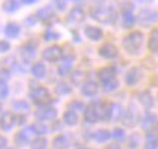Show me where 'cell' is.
Segmentation results:
<instances>
[{
  "label": "cell",
  "instance_id": "cell-1",
  "mask_svg": "<svg viewBox=\"0 0 158 149\" xmlns=\"http://www.w3.org/2000/svg\"><path fill=\"white\" fill-rule=\"evenodd\" d=\"M91 18L102 23H113L116 19V10L113 6L95 5L91 9Z\"/></svg>",
  "mask_w": 158,
  "mask_h": 149
},
{
  "label": "cell",
  "instance_id": "cell-2",
  "mask_svg": "<svg viewBox=\"0 0 158 149\" xmlns=\"http://www.w3.org/2000/svg\"><path fill=\"white\" fill-rule=\"evenodd\" d=\"M143 41H145V35L141 31H133L123 38V48L129 54H138L143 46Z\"/></svg>",
  "mask_w": 158,
  "mask_h": 149
},
{
  "label": "cell",
  "instance_id": "cell-3",
  "mask_svg": "<svg viewBox=\"0 0 158 149\" xmlns=\"http://www.w3.org/2000/svg\"><path fill=\"white\" fill-rule=\"evenodd\" d=\"M29 98L34 101L35 104H38L41 107H45V104H48L51 101L50 92L45 86H35L29 91Z\"/></svg>",
  "mask_w": 158,
  "mask_h": 149
},
{
  "label": "cell",
  "instance_id": "cell-4",
  "mask_svg": "<svg viewBox=\"0 0 158 149\" xmlns=\"http://www.w3.org/2000/svg\"><path fill=\"white\" fill-rule=\"evenodd\" d=\"M62 57H63V48L59 46H50L43 51V58L45 62H50V63H56Z\"/></svg>",
  "mask_w": 158,
  "mask_h": 149
},
{
  "label": "cell",
  "instance_id": "cell-5",
  "mask_svg": "<svg viewBox=\"0 0 158 149\" xmlns=\"http://www.w3.org/2000/svg\"><path fill=\"white\" fill-rule=\"evenodd\" d=\"M158 19V13L152 9H142L141 13L136 18V22H139L141 25H151L152 22H155Z\"/></svg>",
  "mask_w": 158,
  "mask_h": 149
},
{
  "label": "cell",
  "instance_id": "cell-6",
  "mask_svg": "<svg viewBox=\"0 0 158 149\" xmlns=\"http://www.w3.org/2000/svg\"><path fill=\"white\" fill-rule=\"evenodd\" d=\"M98 53H100V56H101V57L107 58V60H114V58H117V56H118L117 47L114 46V44H111V42H106V44H102V46L100 47Z\"/></svg>",
  "mask_w": 158,
  "mask_h": 149
},
{
  "label": "cell",
  "instance_id": "cell-7",
  "mask_svg": "<svg viewBox=\"0 0 158 149\" xmlns=\"http://www.w3.org/2000/svg\"><path fill=\"white\" fill-rule=\"evenodd\" d=\"M56 115H57V111H56V108H53V107H41V108L35 113L37 120H41V121L53 120V119H56Z\"/></svg>",
  "mask_w": 158,
  "mask_h": 149
},
{
  "label": "cell",
  "instance_id": "cell-8",
  "mask_svg": "<svg viewBox=\"0 0 158 149\" xmlns=\"http://www.w3.org/2000/svg\"><path fill=\"white\" fill-rule=\"evenodd\" d=\"M15 126V114L10 111H6L0 115V129L3 132H9Z\"/></svg>",
  "mask_w": 158,
  "mask_h": 149
},
{
  "label": "cell",
  "instance_id": "cell-9",
  "mask_svg": "<svg viewBox=\"0 0 158 149\" xmlns=\"http://www.w3.org/2000/svg\"><path fill=\"white\" fill-rule=\"evenodd\" d=\"M124 108L120 105V104H110L108 107V120H113V121H117V120H123L124 117Z\"/></svg>",
  "mask_w": 158,
  "mask_h": 149
},
{
  "label": "cell",
  "instance_id": "cell-10",
  "mask_svg": "<svg viewBox=\"0 0 158 149\" xmlns=\"http://www.w3.org/2000/svg\"><path fill=\"white\" fill-rule=\"evenodd\" d=\"M139 123H141V127L143 129V130H151L152 127L157 126L158 119H157V115L152 114L151 111H147V113H145V115H143L141 120H139Z\"/></svg>",
  "mask_w": 158,
  "mask_h": 149
},
{
  "label": "cell",
  "instance_id": "cell-11",
  "mask_svg": "<svg viewBox=\"0 0 158 149\" xmlns=\"http://www.w3.org/2000/svg\"><path fill=\"white\" fill-rule=\"evenodd\" d=\"M35 51H37V44L35 42H28L21 48V56H22L23 62L25 63H29L35 56Z\"/></svg>",
  "mask_w": 158,
  "mask_h": 149
},
{
  "label": "cell",
  "instance_id": "cell-12",
  "mask_svg": "<svg viewBox=\"0 0 158 149\" xmlns=\"http://www.w3.org/2000/svg\"><path fill=\"white\" fill-rule=\"evenodd\" d=\"M97 74H98V79H100V82L101 83H104V82H108V80H111L116 78V67L114 66H107V67H102V69H100L98 72H97Z\"/></svg>",
  "mask_w": 158,
  "mask_h": 149
},
{
  "label": "cell",
  "instance_id": "cell-13",
  "mask_svg": "<svg viewBox=\"0 0 158 149\" xmlns=\"http://www.w3.org/2000/svg\"><path fill=\"white\" fill-rule=\"evenodd\" d=\"M81 92H82V95L84 97H88V98H92L97 95V92H98V85H97L94 80H86L82 88H81Z\"/></svg>",
  "mask_w": 158,
  "mask_h": 149
},
{
  "label": "cell",
  "instance_id": "cell-14",
  "mask_svg": "<svg viewBox=\"0 0 158 149\" xmlns=\"http://www.w3.org/2000/svg\"><path fill=\"white\" fill-rule=\"evenodd\" d=\"M85 19V10L81 7V6H75L73 9L70 10V13H69V21L70 22H82Z\"/></svg>",
  "mask_w": 158,
  "mask_h": 149
},
{
  "label": "cell",
  "instance_id": "cell-15",
  "mask_svg": "<svg viewBox=\"0 0 158 149\" xmlns=\"http://www.w3.org/2000/svg\"><path fill=\"white\" fill-rule=\"evenodd\" d=\"M84 119H85V121H86V123H89V124H95L97 121L100 120V119H98V114H97V110L94 108V105H92V104L88 105V108H85Z\"/></svg>",
  "mask_w": 158,
  "mask_h": 149
},
{
  "label": "cell",
  "instance_id": "cell-16",
  "mask_svg": "<svg viewBox=\"0 0 158 149\" xmlns=\"http://www.w3.org/2000/svg\"><path fill=\"white\" fill-rule=\"evenodd\" d=\"M85 35H86L91 41H100L102 38V31L100 28H97V26L88 25V26L85 28Z\"/></svg>",
  "mask_w": 158,
  "mask_h": 149
},
{
  "label": "cell",
  "instance_id": "cell-17",
  "mask_svg": "<svg viewBox=\"0 0 158 149\" xmlns=\"http://www.w3.org/2000/svg\"><path fill=\"white\" fill-rule=\"evenodd\" d=\"M72 63H73V56H64L62 64L59 66V74L60 76H66L72 69Z\"/></svg>",
  "mask_w": 158,
  "mask_h": 149
},
{
  "label": "cell",
  "instance_id": "cell-18",
  "mask_svg": "<svg viewBox=\"0 0 158 149\" xmlns=\"http://www.w3.org/2000/svg\"><path fill=\"white\" fill-rule=\"evenodd\" d=\"M139 79H141V70L138 69V67H133V69H130L126 73V83L130 86L136 85L139 82Z\"/></svg>",
  "mask_w": 158,
  "mask_h": 149
},
{
  "label": "cell",
  "instance_id": "cell-19",
  "mask_svg": "<svg viewBox=\"0 0 158 149\" xmlns=\"http://www.w3.org/2000/svg\"><path fill=\"white\" fill-rule=\"evenodd\" d=\"M21 34V26L16 22H9L5 28V35L7 38H16Z\"/></svg>",
  "mask_w": 158,
  "mask_h": 149
},
{
  "label": "cell",
  "instance_id": "cell-20",
  "mask_svg": "<svg viewBox=\"0 0 158 149\" xmlns=\"http://www.w3.org/2000/svg\"><path fill=\"white\" fill-rule=\"evenodd\" d=\"M31 73H32V76H35L37 79H43V78H45V74H47L45 64H43L41 62L34 63L32 64V67H31Z\"/></svg>",
  "mask_w": 158,
  "mask_h": 149
},
{
  "label": "cell",
  "instance_id": "cell-21",
  "mask_svg": "<svg viewBox=\"0 0 158 149\" xmlns=\"http://www.w3.org/2000/svg\"><path fill=\"white\" fill-rule=\"evenodd\" d=\"M148 48L149 51H158V28H154L148 37Z\"/></svg>",
  "mask_w": 158,
  "mask_h": 149
},
{
  "label": "cell",
  "instance_id": "cell-22",
  "mask_svg": "<svg viewBox=\"0 0 158 149\" xmlns=\"http://www.w3.org/2000/svg\"><path fill=\"white\" fill-rule=\"evenodd\" d=\"M92 138H94L97 143H104V142H107L108 139H111V132L107 130V129H100V130H97L94 133Z\"/></svg>",
  "mask_w": 158,
  "mask_h": 149
},
{
  "label": "cell",
  "instance_id": "cell-23",
  "mask_svg": "<svg viewBox=\"0 0 158 149\" xmlns=\"http://www.w3.org/2000/svg\"><path fill=\"white\" fill-rule=\"evenodd\" d=\"M78 113L73 111V110H68V111H64V114H63V121L68 124V126H76L78 124Z\"/></svg>",
  "mask_w": 158,
  "mask_h": 149
},
{
  "label": "cell",
  "instance_id": "cell-24",
  "mask_svg": "<svg viewBox=\"0 0 158 149\" xmlns=\"http://www.w3.org/2000/svg\"><path fill=\"white\" fill-rule=\"evenodd\" d=\"M53 148L54 149H68L69 148V139L64 135H59L53 140Z\"/></svg>",
  "mask_w": 158,
  "mask_h": 149
},
{
  "label": "cell",
  "instance_id": "cell-25",
  "mask_svg": "<svg viewBox=\"0 0 158 149\" xmlns=\"http://www.w3.org/2000/svg\"><path fill=\"white\" fill-rule=\"evenodd\" d=\"M145 149H158V136L149 132L145 138Z\"/></svg>",
  "mask_w": 158,
  "mask_h": 149
},
{
  "label": "cell",
  "instance_id": "cell-26",
  "mask_svg": "<svg viewBox=\"0 0 158 149\" xmlns=\"http://www.w3.org/2000/svg\"><path fill=\"white\" fill-rule=\"evenodd\" d=\"M37 16L41 21H50L54 18V13H53V9L50 6H45V7H41L38 12H37Z\"/></svg>",
  "mask_w": 158,
  "mask_h": 149
},
{
  "label": "cell",
  "instance_id": "cell-27",
  "mask_svg": "<svg viewBox=\"0 0 158 149\" xmlns=\"http://www.w3.org/2000/svg\"><path fill=\"white\" fill-rule=\"evenodd\" d=\"M12 108L19 113H28L29 111V104L25 101V99H18V101H13L12 103Z\"/></svg>",
  "mask_w": 158,
  "mask_h": 149
},
{
  "label": "cell",
  "instance_id": "cell-28",
  "mask_svg": "<svg viewBox=\"0 0 158 149\" xmlns=\"http://www.w3.org/2000/svg\"><path fill=\"white\" fill-rule=\"evenodd\" d=\"M122 22H123L124 26L132 28L136 22V18L133 15V12H122Z\"/></svg>",
  "mask_w": 158,
  "mask_h": 149
},
{
  "label": "cell",
  "instance_id": "cell-29",
  "mask_svg": "<svg viewBox=\"0 0 158 149\" xmlns=\"http://www.w3.org/2000/svg\"><path fill=\"white\" fill-rule=\"evenodd\" d=\"M139 101H141V104L147 110H149L154 105V98L149 92H142V94H139Z\"/></svg>",
  "mask_w": 158,
  "mask_h": 149
},
{
  "label": "cell",
  "instance_id": "cell-30",
  "mask_svg": "<svg viewBox=\"0 0 158 149\" xmlns=\"http://www.w3.org/2000/svg\"><path fill=\"white\" fill-rule=\"evenodd\" d=\"M56 92L59 95H69V94L72 92V88H70V85L66 83V82H59L56 85Z\"/></svg>",
  "mask_w": 158,
  "mask_h": 149
},
{
  "label": "cell",
  "instance_id": "cell-31",
  "mask_svg": "<svg viewBox=\"0 0 158 149\" xmlns=\"http://www.w3.org/2000/svg\"><path fill=\"white\" fill-rule=\"evenodd\" d=\"M101 85H102V89H104L106 92H114L118 88V79L117 78H114V79L108 80V82H104V83H101Z\"/></svg>",
  "mask_w": 158,
  "mask_h": 149
},
{
  "label": "cell",
  "instance_id": "cell-32",
  "mask_svg": "<svg viewBox=\"0 0 158 149\" xmlns=\"http://www.w3.org/2000/svg\"><path fill=\"white\" fill-rule=\"evenodd\" d=\"M111 138H113L114 140H117V142L124 140V139H126V132H124V129H122V127H116L113 132H111Z\"/></svg>",
  "mask_w": 158,
  "mask_h": 149
},
{
  "label": "cell",
  "instance_id": "cell-33",
  "mask_svg": "<svg viewBox=\"0 0 158 149\" xmlns=\"http://www.w3.org/2000/svg\"><path fill=\"white\" fill-rule=\"evenodd\" d=\"M45 146H47V139L41 136L31 142V149H45Z\"/></svg>",
  "mask_w": 158,
  "mask_h": 149
},
{
  "label": "cell",
  "instance_id": "cell-34",
  "mask_svg": "<svg viewBox=\"0 0 158 149\" xmlns=\"http://www.w3.org/2000/svg\"><path fill=\"white\" fill-rule=\"evenodd\" d=\"M85 73H82V72H75L73 74H72V80H73V83H76V85H84L85 82H86V76H84Z\"/></svg>",
  "mask_w": 158,
  "mask_h": 149
},
{
  "label": "cell",
  "instance_id": "cell-35",
  "mask_svg": "<svg viewBox=\"0 0 158 149\" xmlns=\"http://www.w3.org/2000/svg\"><path fill=\"white\" fill-rule=\"evenodd\" d=\"M3 9L6 12H15L19 9V2H15V0H9V2H5L3 3Z\"/></svg>",
  "mask_w": 158,
  "mask_h": 149
},
{
  "label": "cell",
  "instance_id": "cell-36",
  "mask_svg": "<svg viewBox=\"0 0 158 149\" xmlns=\"http://www.w3.org/2000/svg\"><path fill=\"white\" fill-rule=\"evenodd\" d=\"M32 127H34L35 130V135L40 138V135H45L47 133V127L43 124V123H35V124H32Z\"/></svg>",
  "mask_w": 158,
  "mask_h": 149
},
{
  "label": "cell",
  "instance_id": "cell-37",
  "mask_svg": "<svg viewBox=\"0 0 158 149\" xmlns=\"http://www.w3.org/2000/svg\"><path fill=\"white\" fill-rule=\"evenodd\" d=\"M60 35L57 34V32H54L53 29H47L44 32V40L45 41H50V40H57Z\"/></svg>",
  "mask_w": 158,
  "mask_h": 149
},
{
  "label": "cell",
  "instance_id": "cell-38",
  "mask_svg": "<svg viewBox=\"0 0 158 149\" xmlns=\"http://www.w3.org/2000/svg\"><path fill=\"white\" fill-rule=\"evenodd\" d=\"M9 95V88L6 82H0V99H5Z\"/></svg>",
  "mask_w": 158,
  "mask_h": 149
},
{
  "label": "cell",
  "instance_id": "cell-39",
  "mask_svg": "<svg viewBox=\"0 0 158 149\" xmlns=\"http://www.w3.org/2000/svg\"><path fill=\"white\" fill-rule=\"evenodd\" d=\"M29 140L27 138H25V136H23L22 135V132H19L16 135V136H15V143L16 145H19V146H22V145H25V143H28Z\"/></svg>",
  "mask_w": 158,
  "mask_h": 149
},
{
  "label": "cell",
  "instance_id": "cell-40",
  "mask_svg": "<svg viewBox=\"0 0 158 149\" xmlns=\"http://www.w3.org/2000/svg\"><path fill=\"white\" fill-rule=\"evenodd\" d=\"M73 108H75V111H82V110H85V105L81 101H73V103H70V105H69V110H73Z\"/></svg>",
  "mask_w": 158,
  "mask_h": 149
},
{
  "label": "cell",
  "instance_id": "cell-41",
  "mask_svg": "<svg viewBox=\"0 0 158 149\" xmlns=\"http://www.w3.org/2000/svg\"><path fill=\"white\" fill-rule=\"evenodd\" d=\"M51 5L54 6L57 10H64L66 9V2H62V0H54Z\"/></svg>",
  "mask_w": 158,
  "mask_h": 149
},
{
  "label": "cell",
  "instance_id": "cell-42",
  "mask_svg": "<svg viewBox=\"0 0 158 149\" xmlns=\"http://www.w3.org/2000/svg\"><path fill=\"white\" fill-rule=\"evenodd\" d=\"M10 50V44L7 42V41H3L0 40V53H6Z\"/></svg>",
  "mask_w": 158,
  "mask_h": 149
},
{
  "label": "cell",
  "instance_id": "cell-43",
  "mask_svg": "<svg viewBox=\"0 0 158 149\" xmlns=\"http://www.w3.org/2000/svg\"><path fill=\"white\" fill-rule=\"evenodd\" d=\"M9 76H10L9 70H6V69L0 70V82H6V80L9 79Z\"/></svg>",
  "mask_w": 158,
  "mask_h": 149
},
{
  "label": "cell",
  "instance_id": "cell-44",
  "mask_svg": "<svg viewBox=\"0 0 158 149\" xmlns=\"http://www.w3.org/2000/svg\"><path fill=\"white\" fill-rule=\"evenodd\" d=\"M23 123H25V117L23 115L21 114L15 115V124H23Z\"/></svg>",
  "mask_w": 158,
  "mask_h": 149
},
{
  "label": "cell",
  "instance_id": "cell-45",
  "mask_svg": "<svg viewBox=\"0 0 158 149\" xmlns=\"http://www.w3.org/2000/svg\"><path fill=\"white\" fill-rule=\"evenodd\" d=\"M6 146H7V139H6L5 136H2V135H0V149L6 148Z\"/></svg>",
  "mask_w": 158,
  "mask_h": 149
},
{
  "label": "cell",
  "instance_id": "cell-46",
  "mask_svg": "<svg viewBox=\"0 0 158 149\" xmlns=\"http://www.w3.org/2000/svg\"><path fill=\"white\" fill-rule=\"evenodd\" d=\"M25 22H27V25H34V23H35V19H34V16H31V19H27Z\"/></svg>",
  "mask_w": 158,
  "mask_h": 149
},
{
  "label": "cell",
  "instance_id": "cell-47",
  "mask_svg": "<svg viewBox=\"0 0 158 149\" xmlns=\"http://www.w3.org/2000/svg\"><path fill=\"white\" fill-rule=\"evenodd\" d=\"M107 149H122V148L117 143H113V145H110V146H107Z\"/></svg>",
  "mask_w": 158,
  "mask_h": 149
},
{
  "label": "cell",
  "instance_id": "cell-48",
  "mask_svg": "<svg viewBox=\"0 0 158 149\" xmlns=\"http://www.w3.org/2000/svg\"><path fill=\"white\" fill-rule=\"evenodd\" d=\"M22 3H23V5H34L35 0H23Z\"/></svg>",
  "mask_w": 158,
  "mask_h": 149
},
{
  "label": "cell",
  "instance_id": "cell-49",
  "mask_svg": "<svg viewBox=\"0 0 158 149\" xmlns=\"http://www.w3.org/2000/svg\"><path fill=\"white\" fill-rule=\"evenodd\" d=\"M0 111H2V104H0Z\"/></svg>",
  "mask_w": 158,
  "mask_h": 149
},
{
  "label": "cell",
  "instance_id": "cell-50",
  "mask_svg": "<svg viewBox=\"0 0 158 149\" xmlns=\"http://www.w3.org/2000/svg\"><path fill=\"white\" fill-rule=\"evenodd\" d=\"M79 149H88V148H79Z\"/></svg>",
  "mask_w": 158,
  "mask_h": 149
}]
</instances>
